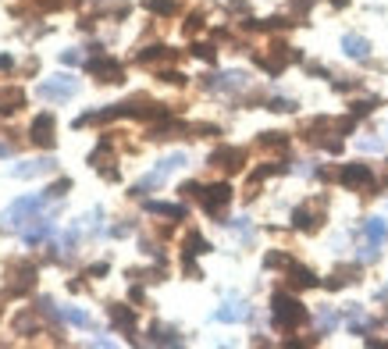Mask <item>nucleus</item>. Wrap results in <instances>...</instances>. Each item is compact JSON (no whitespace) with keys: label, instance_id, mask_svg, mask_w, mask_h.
<instances>
[{"label":"nucleus","instance_id":"obj_1","mask_svg":"<svg viewBox=\"0 0 388 349\" xmlns=\"http://www.w3.org/2000/svg\"><path fill=\"white\" fill-rule=\"evenodd\" d=\"M271 321H274V328H281V332H292V328H299L306 321V306L292 293H274V299H271Z\"/></svg>","mask_w":388,"mask_h":349},{"label":"nucleus","instance_id":"obj_2","mask_svg":"<svg viewBox=\"0 0 388 349\" xmlns=\"http://www.w3.org/2000/svg\"><path fill=\"white\" fill-rule=\"evenodd\" d=\"M385 242H388V221H385V218H367V221H363L360 260H378V253H381Z\"/></svg>","mask_w":388,"mask_h":349},{"label":"nucleus","instance_id":"obj_3","mask_svg":"<svg viewBox=\"0 0 388 349\" xmlns=\"http://www.w3.org/2000/svg\"><path fill=\"white\" fill-rule=\"evenodd\" d=\"M4 296H25L36 285V268L29 260H8V275H4Z\"/></svg>","mask_w":388,"mask_h":349},{"label":"nucleus","instance_id":"obj_4","mask_svg":"<svg viewBox=\"0 0 388 349\" xmlns=\"http://www.w3.org/2000/svg\"><path fill=\"white\" fill-rule=\"evenodd\" d=\"M39 211H43V196H22L0 214V224H4V229H22L25 221L39 218Z\"/></svg>","mask_w":388,"mask_h":349},{"label":"nucleus","instance_id":"obj_5","mask_svg":"<svg viewBox=\"0 0 388 349\" xmlns=\"http://www.w3.org/2000/svg\"><path fill=\"white\" fill-rule=\"evenodd\" d=\"M78 93V82L72 75H54L47 82H39L36 86V96L39 100H50V104H65V100H72Z\"/></svg>","mask_w":388,"mask_h":349},{"label":"nucleus","instance_id":"obj_6","mask_svg":"<svg viewBox=\"0 0 388 349\" xmlns=\"http://www.w3.org/2000/svg\"><path fill=\"white\" fill-rule=\"evenodd\" d=\"M29 142H32V147H39V150H54V147H57V121H54L50 111H43V114L32 118Z\"/></svg>","mask_w":388,"mask_h":349},{"label":"nucleus","instance_id":"obj_7","mask_svg":"<svg viewBox=\"0 0 388 349\" xmlns=\"http://www.w3.org/2000/svg\"><path fill=\"white\" fill-rule=\"evenodd\" d=\"M200 203H203V211L221 218V211L232 203V186L228 182H214V186H200Z\"/></svg>","mask_w":388,"mask_h":349},{"label":"nucleus","instance_id":"obj_8","mask_svg":"<svg viewBox=\"0 0 388 349\" xmlns=\"http://www.w3.org/2000/svg\"><path fill=\"white\" fill-rule=\"evenodd\" d=\"M299 57H303L299 50L285 47V43H274L271 54H257V65H260L263 72H268V75H281L285 65H292V61H299Z\"/></svg>","mask_w":388,"mask_h":349},{"label":"nucleus","instance_id":"obj_9","mask_svg":"<svg viewBox=\"0 0 388 349\" xmlns=\"http://www.w3.org/2000/svg\"><path fill=\"white\" fill-rule=\"evenodd\" d=\"M86 68H89V75L96 78V82H125V68L118 65L114 57H107V54H96V57H86Z\"/></svg>","mask_w":388,"mask_h":349},{"label":"nucleus","instance_id":"obj_10","mask_svg":"<svg viewBox=\"0 0 388 349\" xmlns=\"http://www.w3.org/2000/svg\"><path fill=\"white\" fill-rule=\"evenodd\" d=\"M321 221H324V200H310V203H299V207L292 211V224L299 232H317L321 229Z\"/></svg>","mask_w":388,"mask_h":349},{"label":"nucleus","instance_id":"obj_11","mask_svg":"<svg viewBox=\"0 0 388 349\" xmlns=\"http://www.w3.org/2000/svg\"><path fill=\"white\" fill-rule=\"evenodd\" d=\"M338 182L345 189H371L374 186V171H371V164H342Z\"/></svg>","mask_w":388,"mask_h":349},{"label":"nucleus","instance_id":"obj_12","mask_svg":"<svg viewBox=\"0 0 388 349\" xmlns=\"http://www.w3.org/2000/svg\"><path fill=\"white\" fill-rule=\"evenodd\" d=\"M246 317H250V303L239 299V296L224 299L217 310H214V321H221V324H239V321H246Z\"/></svg>","mask_w":388,"mask_h":349},{"label":"nucleus","instance_id":"obj_13","mask_svg":"<svg viewBox=\"0 0 388 349\" xmlns=\"http://www.w3.org/2000/svg\"><path fill=\"white\" fill-rule=\"evenodd\" d=\"M211 164L221 171H239L242 164H246V150H239V147H217L211 154Z\"/></svg>","mask_w":388,"mask_h":349},{"label":"nucleus","instance_id":"obj_14","mask_svg":"<svg viewBox=\"0 0 388 349\" xmlns=\"http://www.w3.org/2000/svg\"><path fill=\"white\" fill-rule=\"evenodd\" d=\"M57 168V160L54 157H43V160H22V164H14L11 175L14 178H39V175H50Z\"/></svg>","mask_w":388,"mask_h":349},{"label":"nucleus","instance_id":"obj_15","mask_svg":"<svg viewBox=\"0 0 388 349\" xmlns=\"http://www.w3.org/2000/svg\"><path fill=\"white\" fill-rule=\"evenodd\" d=\"M25 89L22 86H4V89H0V114H18V111H22L25 107Z\"/></svg>","mask_w":388,"mask_h":349},{"label":"nucleus","instance_id":"obj_16","mask_svg":"<svg viewBox=\"0 0 388 349\" xmlns=\"http://www.w3.org/2000/svg\"><path fill=\"white\" fill-rule=\"evenodd\" d=\"M111 324L118 328V332H125L129 339H136V314H132V306L114 303V306H111Z\"/></svg>","mask_w":388,"mask_h":349},{"label":"nucleus","instance_id":"obj_17","mask_svg":"<svg viewBox=\"0 0 388 349\" xmlns=\"http://www.w3.org/2000/svg\"><path fill=\"white\" fill-rule=\"evenodd\" d=\"M47 235H54V221H50V218H32V224L25 229L22 239H25V246H39Z\"/></svg>","mask_w":388,"mask_h":349},{"label":"nucleus","instance_id":"obj_18","mask_svg":"<svg viewBox=\"0 0 388 349\" xmlns=\"http://www.w3.org/2000/svg\"><path fill=\"white\" fill-rule=\"evenodd\" d=\"M342 50L349 54L353 61H367L371 57V43H367L363 36H356V32H349V36H342Z\"/></svg>","mask_w":388,"mask_h":349},{"label":"nucleus","instance_id":"obj_19","mask_svg":"<svg viewBox=\"0 0 388 349\" xmlns=\"http://www.w3.org/2000/svg\"><path fill=\"white\" fill-rule=\"evenodd\" d=\"M200 253H211V242L203 239L200 232H189L186 242H182V260H193V257H200Z\"/></svg>","mask_w":388,"mask_h":349},{"label":"nucleus","instance_id":"obj_20","mask_svg":"<svg viewBox=\"0 0 388 349\" xmlns=\"http://www.w3.org/2000/svg\"><path fill=\"white\" fill-rule=\"evenodd\" d=\"M285 271H289L292 285H299V289H314V285L321 282V278H317V275H314L310 268H303V264H296V260H292V264H289V268H285Z\"/></svg>","mask_w":388,"mask_h":349},{"label":"nucleus","instance_id":"obj_21","mask_svg":"<svg viewBox=\"0 0 388 349\" xmlns=\"http://www.w3.org/2000/svg\"><path fill=\"white\" fill-rule=\"evenodd\" d=\"M150 342L153 346H182V335L175 332V328H168V324H153L150 328Z\"/></svg>","mask_w":388,"mask_h":349},{"label":"nucleus","instance_id":"obj_22","mask_svg":"<svg viewBox=\"0 0 388 349\" xmlns=\"http://www.w3.org/2000/svg\"><path fill=\"white\" fill-rule=\"evenodd\" d=\"M147 211L157 214V218H171V221H182V218H186V207H182V203H157V200H150Z\"/></svg>","mask_w":388,"mask_h":349},{"label":"nucleus","instance_id":"obj_23","mask_svg":"<svg viewBox=\"0 0 388 349\" xmlns=\"http://www.w3.org/2000/svg\"><path fill=\"white\" fill-rule=\"evenodd\" d=\"M171 57H175V54H171L168 47H147V50L136 54L139 65H160V61H171Z\"/></svg>","mask_w":388,"mask_h":349},{"label":"nucleus","instance_id":"obj_24","mask_svg":"<svg viewBox=\"0 0 388 349\" xmlns=\"http://www.w3.org/2000/svg\"><path fill=\"white\" fill-rule=\"evenodd\" d=\"M36 332H39V321L32 310H22L14 317V335H36Z\"/></svg>","mask_w":388,"mask_h":349},{"label":"nucleus","instance_id":"obj_25","mask_svg":"<svg viewBox=\"0 0 388 349\" xmlns=\"http://www.w3.org/2000/svg\"><path fill=\"white\" fill-rule=\"evenodd\" d=\"M178 168H186V154H168L164 160L157 164V175H160V178H168V175L178 171Z\"/></svg>","mask_w":388,"mask_h":349},{"label":"nucleus","instance_id":"obj_26","mask_svg":"<svg viewBox=\"0 0 388 349\" xmlns=\"http://www.w3.org/2000/svg\"><path fill=\"white\" fill-rule=\"evenodd\" d=\"M257 142L263 150H285V147H289V136H285V132H263Z\"/></svg>","mask_w":388,"mask_h":349},{"label":"nucleus","instance_id":"obj_27","mask_svg":"<svg viewBox=\"0 0 388 349\" xmlns=\"http://www.w3.org/2000/svg\"><path fill=\"white\" fill-rule=\"evenodd\" d=\"M142 8L153 11V14H160V18H168V14H175V11H178L175 0H142Z\"/></svg>","mask_w":388,"mask_h":349},{"label":"nucleus","instance_id":"obj_28","mask_svg":"<svg viewBox=\"0 0 388 349\" xmlns=\"http://www.w3.org/2000/svg\"><path fill=\"white\" fill-rule=\"evenodd\" d=\"M335 324H338V314L332 310V306H321V310H317V328L328 335V332H335Z\"/></svg>","mask_w":388,"mask_h":349},{"label":"nucleus","instance_id":"obj_29","mask_svg":"<svg viewBox=\"0 0 388 349\" xmlns=\"http://www.w3.org/2000/svg\"><path fill=\"white\" fill-rule=\"evenodd\" d=\"M349 282H356V268H338L324 285H328V289H342V285H349Z\"/></svg>","mask_w":388,"mask_h":349},{"label":"nucleus","instance_id":"obj_30","mask_svg":"<svg viewBox=\"0 0 388 349\" xmlns=\"http://www.w3.org/2000/svg\"><path fill=\"white\" fill-rule=\"evenodd\" d=\"M61 314H65V321H68V324H75V328H93V317H89L86 310H75V306H65Z\"/></svg>","mask_w":388,"mask_h":349},{"label":"nucleus","instance_id":"obj_31","mask_svg":"<svg viewBox=\"0 0 388 349\" xmlns=\"http://www.w3.org/2000/svg\"><path fill=\"white\" fill-rule=\"evenodd\" d=\"M100 218H104V211H100V207H93L83 221H78V232H89V235H96L100 232Z\"/></svg>","mask_w":388,"mask_h":349},{"label":"nucleus","instance_id":"obj_32","mask_svg":"<svg viewBox=\"0 0 388 349\" xmlns=\"http://www.w3.org/2000/svg\"><path fill=\"white\" fill-rule=\"evenodd\" d=\"M378 104H381V100H378V96H367V100H356V104H349V114H353V118H363V114H371V111H374Z\"/></svg>","mask_w":388,"mask_h":349},{"label":"nucleus","instance_id":"obj_33","mask_svg":"<svg viewBox=\"0 0 388 349\" xmlns=\"http://www.w3.org/2000/svg\"><path fill=\"white\" fill-rule=\"evenodd\" d=\"M68 189H72V178H57L54 186L47 189V200H61V196H65Z\"/></svg>","mask_w":388,"mask_h":349},{"label":"nucleus","instance_id":"obj_34","mask_svg":"<svg viewBox=\"0 0 388 349\" xmlns=\"http://www.w3.org/2000/svg\"><path fill=\"white\" fill-rule=\"evenodd\" d=\"M193 54H196L200 61H207V65H214V61H217V50H214L211 43H196V47H193Z\"/></svg>","mask_w":388,"mask_h":349},{"label":"nucleus","instance_id":"obj_35","mask_svg":"<svg viewBox=\"0 0 388 349\" xmlns=\"http://www.w3.org/2000/svg\"><path fill=\"white\" fill-rule=\"evenodd\" d=\"M292 257H285V253H268L263 257V268H289Z\"/></svg>","mask_w":388,"mask_h":349},{"label":"nucleus","instance_id":"obj_36","mask_svg":"<svg viewBox=\"0 0 388 349\" xmlns=\"http://www.w3.org/2000/svg\"><path fill=\"white\" fill-rule=\"evenodd\" d=\"M271 111H278V114H289V111H296V100H285V96H274L271 104H268Z\"/></svg>","mask_w":388,"mask_h":349},{"label":"nucleus","instance_id":"obj_37","mask_svg":"<svg viewBox=\"0 0 388 349\" xmlns=\"http://www.w3.org/2000/svg\"><path fill=\"white\" fill-rule=\"evenodd\" d=\"M14 147H18L14 139H4V136H0V160H4V157H14Z\"/></svg>","mask_w":388,"mask_h":349},{"label":"nucleus","instance_id":"obj_38","mask_svg":"<svg viewBox=\"0 0 388 349\" xmlns=\"http://www.w3.org/2000/svg\"><path fill=\"white\" fill-rule=\"evenodd\" d=\"M160 78H164V82H171V86H182V82H186V75H182V72H164Z\"/></svg>","mask_w":388,"mask_h":349},{"label":"nucleus","instance_id":"obj_39","mask_svg":"<svg viewBox=\"0 0 388 349\" xmlns=\"http://www.w3.org/2000/svg\"><path fill=\"white\" fill-rule=\"evenodd\" d=\"M363 150H385V139H360Z\"/></svg>","mask_w":388,"mask_h":349},{"label":"nucleus","instance_id":"obj_40","mask_svg":"<svg viewBox=\"0 0 388 349\" xmlns=\"http://www.w3.org/2000/svg\"><path fill=\"white\" fill-rule=\"evenodd\" d=\"M129 232H132V224H111V235H114V239L129 235Z\"/></svg>","mask_w":388,"mask_h":349},{"label":"nucleus","instance_id":"obj_41","mask_svg":"<svg viewBox=\"0 0 388 349\" xmlns=\"http://www.w3.org/2000/svg\"><path fill=\"white\" fill-rule=\"evenodd\" d=\"M200 25H203V14H193V18H189V22H186V32L193 36V32H196Z\"/></svg>","mask_w":388,"mask_h":349},{"label":"nucleus","instance_id":"obj_42","mask_svg":"<svg viewBox=\"0 0 388 349\" xmlns=\"http://www.w3.org/2000/svg\"><path fill=\"white\" fill-rule=\"evenodd\" d=\"M61 61H65V65H78L83 57H78V50H65V54H61Z\"/></svg>","mask_w":388,"mask_h":349},{"label":"nucleus","instance_id":"obj_43","mask_svg":"<svg viewBox=\"0 0 388 349\" xmlns=\"http://www.w3.org/2000/svg\"><path fill=\"white\" fill-rule=\"evenodd\" d=\"M89 275H93V278H100V275H107V264H93V268H89Z\"/></svg>","mask_w":388,"mask_h":349},{"label":"nucleus","instance_id":"obj_44","mask_svg":"<svg viewBox=\"0 0 388 349\" xmlns=\"http://www.w3.org/2000/svg\"><path fill=\"white\" fill-rule=\"evenodd\" d=\"M11 65H14V61H11V57H8V54H0V72H8V68H11Z\"/></svg>","mask_w":388,"mask_h":349},{"label":"nucleus","instance_id":"obj_45","mask_svg":"<svg viewBox=\"0 0 388 349\" xmlns=\"http://www.w3.org/2000/svg\"><path fill=\"white\" fill-rule=\"evenodd\" d=\"M306 72L310 75H328V68H321V65H306Z\"/></svg>","mask_w":388,"mask_h":349},{"label":"nucleus","instance_id":"obj_46","mask_svg":"<svg viewBox=\"0 0 388 349\" xmlns=\"http://www.w3.org/2000/svg\"><path fill=\"white\" fill-rule=\"evenodd\" d=\"M332 4H335V8H345V4H349V0H332Z\"/></svg>","mask_w":388,"mask_h":349},{"label":"nucleus","instance_id":"obj_47","mask_svg":"<svg viewBox=\"0 0 388 349\" xmlns=\"http://www.w3.org/2000/svg\"><path fill=\"white\" fill-rule=\"evenodd\" d=\"M381 186H388V164H385V178H381Z\"/></svg>","mask_w":388,"mask_h":349}]
</instances>
